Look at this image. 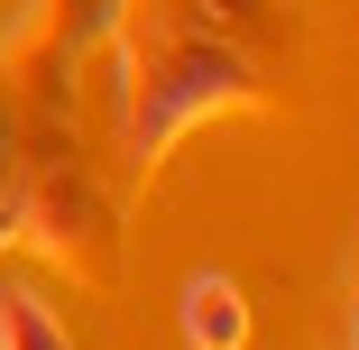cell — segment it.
I'll return each mask as SVG.
<instances>
[{"mask_svg":"<svg viewBox=\"0 0 359 350\" xmlns=\"http://www.w3.org/2000/svg\"><path fill=\"white\" fill-rule=\"evenodd\" d=\"M93 55H102V83H111V111H120V157L129 166H157L175 138L194 120H212V111H258L267 102L249 46L222 37V28L120 10Z\"/></svg>","mask_w":359,"mask_h":350,"instance_id":"6da1fadb","label":"cell"},{"mask_svg":"<svg viewBox=\"0 0 359 350\" xmlns=\"http://www.w3.org/2000/svg\"><path fill=\"white\" fill-rule=\"evenodd\" d=\"M19 240H37L74 286L111 295L120 286V203L74 148V120H28V213Z\"/></svg>","mask_w":359,"mask_h":350,"instance_id":"7a4b0ae2","label":"cell"},{"mask_svg":"<svg viewBox=\"0 0 359 350\" xmlns=\"http://www.w3.org/2000/svg\"><path fill=\"white\" fill-rule=\"evenodd\" d=\"M111 19L120 0H28L19 10V28L0 37V74L19 83L28 120H74V74L111 37Z\"/></svg>","mask_w":359,"mask_h":350,"instance_id":"3957f363","label":"cell"},{"mask_svg":"<svg viewBox=\"0 0 359 350\" xmlns=\"http://www.w3.org/2000/svg\"><path fill=\"white\" fill-rule=\"evenodd\" d=\"M175 323H184V350H249V295H240V276L194 267L184 295H175Z\"/></svg>","mask_w":359,"mask_h":350,"instance_id":"277c9868","label":"cell"},{"mask_svg":"<svg viewBox=\"0 0 359 350\" xmlns=\"http://www.w3.org/2000/svg\"><path fill=\"white\" fill-rule=\"evenodd\" d=\"M19 213H28V102L0 74V249L19 240Z\"/></svg>","mask_w":359,"mask_h":350,"instance_id":"5b68a950","label":"cell"},{"mask_svg":"<svg viewBox=\"0 0 359 350\" xmlns=\"http://www.w3.org/2000/svg\"><path fill=\"white\" fill-rule=\"evenodd\" d=\"M0 350H74V332L55 323L37 286H0Z\"/></svg>","mask_w":359,"mask_h":350,"instance_id":"8992f818","label":"cell"}]
</instances>
